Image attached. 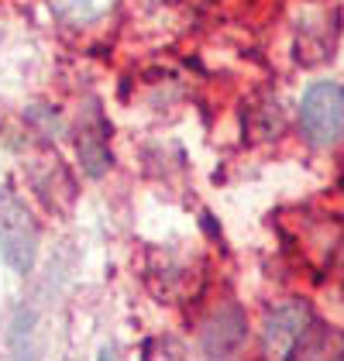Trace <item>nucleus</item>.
Wrapping results in <instances>:
<instances>
[{
	"instance_id": "1a4fd4ad",
	"label": "nucleus",
	"mask_w": 344,
	"mask_h": 361,
	"mask_svg": "<svg viewBox=\"0 0 344 361\" xmlns=\"http://www.w3.org/2000/svg\"><path fill=\"white\" fill-rule=\"evenodd\" d=\"M341 190H344V179H341Z\"/></svg>"
},
{
	"instance_id": "6e6552de",
	"label": "nucleus",
	"mask_w": 344,
	"mask_h": 361,
	"mask_svg": "<svg viewBox=\"0 0 344 361\" xmlns=\"http://www.w3.org/2000/svg\"><path fill=\"white\" fill-rule=\"evenodd\" d=\"M334 265H338V269L344 272V241L338 245V248H334Z\"/></svg>"
},
{
	"instance_id": "39448f33",
	"label": "nucleus",
	"mask_w": 344,
	"mask_h": 361,
	"mask_svg": "<svg viewBox=\"0 0 344 361\" xmlns=\"http://www.w3.org/2000/svg\"><path fill=\"white\" fill-rule=\"evenodd\" d=\"M80 159L90 176H104L111 166V148H107V124L100 114H90V124L80 128Z\"/></svg>"
},
{
	"instance_id": "423d86ee",
	"label": "nucleus",
	"mask_w": 344,
	"mask_h": 361,
	"mask_svg": "<svg viewBox=\"0 0 344 361\" xmlns=\"http://www.w3.org/2000/svg\"><path fill=\"white\" fill-rule=\"evenodd\" d=\"M293 358H344V334L331 324L314 320L303 334V341L296 344Z\"/></svg>"
},
{
	"instance_id": "f03ea898",
	"label": "nucleus",
	"mask_w": 344,
	"mask_h": 361,
	"mask_svg": "<svg viewBox=\"0 0 344 361\" xmlns=\"http://www.w3.org/2000/svg\"><path fill=\"white\" fill-rule=\"evenodd\" d=\"M300 128L310 145L327 148L344 135V93L338 83H314L300 107Z\"/></svg>"
},
{
	"instance_id": "20e7f679",
	"label": "nucleus",
	"mask_w": 344,
	"mask_h": 361,
	"mask_svg": "<svg viewBox=\"0 0 344 361\" xmlns=\"http://www.w3.org/2000/svg\"><path fill=\"white\" fill-rule=\"evenodd\" d=\"M248 337V317L238 303H224L210 313V320L203 324L200 348L207 358H228L234 355Z\"/></svg>"
},
{
	"instance_id": "7ed1b4c3",
	"label": "nucleus",
	"mask_w": 344,
	"mask_h": 361,
	"mask_svg": "<svg viewBox=\"0 0 344 361\" xmlns=\"http://www.w3.org/2000/svg\"><path fill=\"white\" fill-rule=\"evenodd\" d=\"M314 324V313L307 300H286L276 310H269L262 327V348L269 358H293L296 344L303 341L307 327Z\"/></svg>"
},
{
	"instance_id": "f257e3e1",
	"label": "nucleus",
	"mask_w": 344,
	"mask_h": 361,
	"mask_svg": "<svg viewBox=\"0 0 344 361\" xmlns=\"http://www.w3.org/2000/svg\"><path fill=\"white\" fill-rule=\"evenodd\" d=\"M38 258V224L25 200L11 186H0V262L18 276H28Z\"/></svg>"
},
{
	"instance_id": "0eeeda50",
	"label": "nucleus",
	"mask_w": 344,
	"mask_h": 361,
	"mask_svg": "<svg viewBox=\"0 0 344 361\" xmlns=\"http://www.w3.org/2000/svg\"><path fill=\"white\" fill-rule=\"evenodd\" d=\"M111 7H114V0H52L56 18H62L73 28H86V25L107 18Z\"/></svg>"
}]
</instances>
